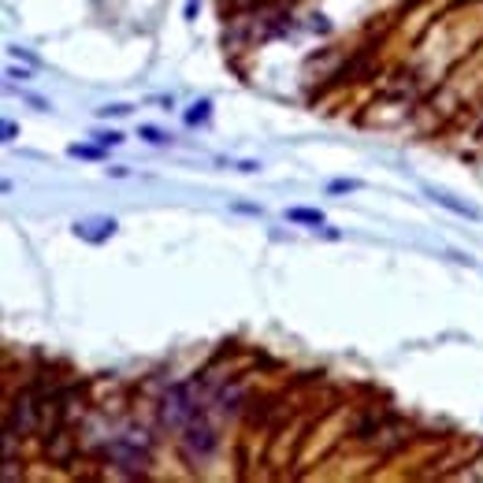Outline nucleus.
<instances>
[{"mask_svg": "<svg viewBox=\"0 0 483 483\" xmlns=\"http://www.w3.org/2000/svg\"><path fill=\"white\" fill-rule=\"evenodd\" d=\"M197 416V402H193V386L190 383H175L167 386L164 405H160V420L167 427H186Z\"/></svg>", "mask_w": 483, "mask_h": 483, "instance_id": "f257e3e1", "label": "nucleus"}, {"mask_svg": "<svg viewBox=\"0 0 483 483\" xmlns=\"http://www.w3.org/2000/svg\"><path fill=\"white\" fill-rule=\"evenodd\" d=\"M104 454H108V461H115L120 468H142L149 461V439L142 432H123L104 446Z\"/></svg>", "mask_w": 483, "mask_h": 483, "instance_id": "f03ea898", "label": "nucleus"}, {"mask_svg": "<svg viewBox=\"0 0 483 483\" xmlns=\"http://www.w3.org/2000/svg\"><path fill=\"white\" fill-rule=\"evenodd\" d=\"M182 450H186V457L193 461H208L212 454H216V446H220V435L212 432V424L205 420V416H193V420L182 427Z\"/></svg>", "mask_w": 483, "mask_h": 483, "instance_id": "7ed1b4c3", "label": "nucleus"}, {"mask_svg": "<svg viewBox=\"0 0 483 483\" xmlns=\"http://www.w3.org/2000/svg\"><path fill=\"white\" fill-rule=\"evenodd\" d=\"M74 234L85 242H104L115 234V220H85V223H74Z\"/></svg>", "mask_w": 483, "mask_h": 483, "instance_id": "20e7f679", "label": "nucleus"}, {"mask_svg": "<svg viewBox=\"0 0 483 483\" xmlns=\"http://www.w3.org/2000/svg\"><path fill=\"white\" fill-rule=\"evenodd\" d=\"M432 197H435V205H443V208H450V212H457V216H468V220H476V216H480V212L472 208V205H461V201L446 197V193H439V190H432Z\"/></svg>", "mask_w": 483, "mask_h": 483, "instance_id": "39448f33", "label": "nucleus"}, {"mask_svg": "<svg viewBox=\"0 0 483 483\" xmlns=\"http://www.w3.org/2000/svg\"><path fill=\"white\" fill-rule=\"evenodd\" d=\"M286 220L313 223V227H320V223H324V212H320V208H286Z\"/></svg>", "mask_w": 483, "mask_h": 483, "instance_id": "423d86ee", "label": "nucleus"}, {"mask_svg": "<svg viewBox=\"0 0 483 483\" xmlns=\"http://www.w3.org/2000/svg\"><path fill=\"white\" fill-rule=\"evenodd\" d=\"M208 108H212V104H208V101H201V104H193V108L186 112V123H205V120H208Z\"/></svg>", "mask_w": 483, "mask_h": 483, "instance_id": "0eeeda50", "label": "nucleus"}, {"mask_svg": "<svg viewBox=\"0 0 483 483\" xmlns=\"http://www.w3.org/2000/svg\"><path fill=\"white\" fill-rule=\"evenodd\" d=\"M67 153L71 156H82V160H101V149H97V145H71Z\"/></svg>", "mask_w": 483, "mask_h": 483, "instance_id": "6e6552de", "label": "nucleus"}, {"mask_svg": "<svg viewBox=\"0 0 483 483\" xmlns=\"http://www.w3.org/2000/svg\"><path fill=\"white\" fill-rule=\"evenodd\" d=\"M138 134H142L145 142H153V145H164V142H167V134H164V131H156V126H142Z\"/></svg>", "mask_w": 483, "mask_h": 483, "instance_id": "1a4fd4ad", "label": "nucleus"}, {"mask_svg": "<svg viewBox=\"0 0 483 483\" xmlns=\"http://www.w3.org/2000/svg\"><path fill=\"white\" fill-rule=\"evenodd\" d=\"M97 138V145H120L123 142V134L120 131H108V134H93Z\"/></svg>", "mask_w": 483, "mask_h": 483, "instance_id": "9d476101", "label": "nucleus"}, {"mask_svg": "<svg viewBox=\"0 0 483 483\" xmlns=\"http://www.w3.org/2000/svg\"><path fill=\"white\" fill-rule=\"evenodd\" d=\"M361 182L357 179H338V182H331V193H342V190H357Z\"/></svg>", "mask_w": 483, "mask_h": 483, "instance_id": "9b49d317", "label": "nucleus"}, {"mask_svg": "<svg viewBox=\"0 0 483 483\" xmlns=\"http://www.w3.org/2000/svg\"><path fill=\"white\" fill-rule=\"evenodd\" d=\"M101 115H126L131 108H126V104H108V108H97Z\"/></svg>", "mask_w": 483, "mask_h": 483, "instance_id": "f8f14e48", "label": "nucleus"}, {"mask_svg": "<svg viewBox=\"0 0 483 483\" xmlns=\"http://www.w3.org/2000/svg\"><path fill=\"white\" fill-rule=\"evenodd\" d=\"M15 134H19L15 123H4V142H15Z\"/></svg>", "mask_w": 483, "mask_h": 483, "instance_id": "ddd939ff", "label": "nucleus"}, {"mask_svg": "<svg viewBox=\"0 0 483 483\" xmlns=\"http://www.w3.org/2000/svg\"><path fill=\"white\" fill-rule=\"evenodd\" d=\"M190 12H193V0H186V15H190Z\"/></svg>", "mask_w": 483, "mask_h": 483, "instance_id": "4468645a", "label": "nucleus"}]
</instances>
